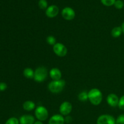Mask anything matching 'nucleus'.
I'll return each instance as SVG.
<instances>
[{
	"instance_id": "obj_14",
	"label": "nucleus",
	"mask_w": 124,
	"mask_h": 124,
	"mask_svg": "<svg viewBox=\"0 0 124 124\" xmlns=\"http://www.w3.org/2000/svg\"><path fill=\"white\" fill-rule=\"evenodd\" d=\"M35 104L31 101H26L23 103V107L27 111H31L35 108Z\"/></svg>"
},
{
	"instance_id": "obj_23",
	"label": "nucleus",
	"mask_w": 124,
	"mask_h": 124,
	"mask_svg": "<svg viewBox=\"0 0 124 124\" xmlns=\"http://www.w3.org/2000/svg\"><path fill=\"white\" fill-rule=\"evenodd\" d=\"M116 124H124V114L120 115L116 119Z\"/></svg>"
},
{
	"instance_id": "obj_16",
	"label": "nucleus",
	"mask_w": 124,
	"mask_h": 124,
	"mask_svg": "<svg viewBox=\"0 0 124 124\" xmlns=\"http://www.w3.org/2000/svg\"><path fill=\"white\" fill-rule=\"evenodd\" d=\"M122 33V30L121 27H115L113 29L111 30V36L113 38H119Z\"/></svg>"
},
{
	"instance_id": "obj_3",
	"label": "nucleus",
	"mask_w": 124,
	"mask_h": 124,
	"mask_svg": "<svg viewBox=\"0 0 124 124\" xmlns=\"http://www.w3.org/2000/svg\"><path fill=\"white\" fill-rule=\"evenodd\" d=\"M47 76H48L47 69L44 67H39L35 70L33 79L36 82L41 83L44 82L47 79Z\"/></svg>"
},
{
	"instance_id": "obj_20",
	"label": "nucleus",
	"mask_w": 124,
	"mask_h": 124,
	"mask_svg": "<svg viewBox=\"0 0 124 124\" xmlns=\"http://www.w3.org/2000/svg\"><path fill=\"white\" fill-rule=\"evenodd\" d=\"M5 124H19V121L16 117H12L8 119Z\"/></svg>"
},
{
	"instance_id": "obj_8",
	"label": "nucleus",
	"mask_w": 124,
	"mask_h": 124,
	"mask_svg": "<svg viewBox=\"0 0 124 124\" xmlns=\"http://www.w3.org/2000/svg\"><path fill=\"white\" fill-rule=\"evenodd\" d=\"M61 15L64 19L67 21H71L75 18V12L71 7H66L62 9Z\"/></svg>"
},
{
	"instance_id": "obj_22",
	"label": "nucleus",
	"mask_w": 124,
	"mask_h": 124,
	"mask_svg": "<svg viewBox=\"0 0 124 124\" xmlns=\"http://www.w3.org/2000/svg\"><path fill=\"white\" fill-rule=\"evenodd\" d=\"M101 1L104 6L109 7L115 4L116 0H101Z\"/></svg>"
},
{
	"instance_id": "obj_13",
	"label": "nucleus",
	"mask_w": 124,
	"mask_h": 124,
	"mask_svg": "<svg viewBox=\"0 0 124 124\" xmlns=\"http://www.w3.org/2000/svg\"><path fill=\"white\" fill-rule=\"evenodd\" d=\"M20 124H34L35 122V117L30 115H23L19 119Z\"/></svg>"
},
{
	"instance_id": "obj_19",
	"label": "nucleus",
	"mask_w": 124,
	"mask_h": 124,
	"mask_svg": "<svg viewBox=\"0 0 124 124\" xmlns=\"http://www.w3.org/2000/svg\"><path fill=\"white\" fill-rule=\"evenodd\" d=\"M38 6L41 9H47L48 3L46 0H39L38 2Z\"/></svg>"
},
{
	"instance_id": "obj_25",
	"label": "nucleus",
	"mask_w": 124,
	"mask_h": 124,
	"mask_svg": "<svg viewBox=\"0 0 124 124\" xmlns=\"http://www.w3.org/2000/svg\"><path fill=\"white\" fill-rule=\"evenodd\" d=\"M7 88V85L4 82H0V92L6 90Z\"/></svg>"
},
{
	"instance_id": "obj_11",
	"label": "nucleus",
	"mask_w": 124,
	"mask_h": 124,
	"mask_svg": "<svg viewBox=\"0 0 124 124\" xmlns=\"http://www.w3.org/2000/svg\"><path fill=\"white\" fill-rule=\"evenodd\" d=\"M65 118L61 115H54L52 116L48 121V124H64Z\"/></svg>"
},
{
	"instance_id": "obj_17",
	"label": "nucleus",
	"mask_w": 124,
	"mask_h": 124,
	"mask_svg": "<svg viewBox=\"0 0 124 124\" xmlns=\"http://www.w3.org/2000/svg\"><path fill=\"white\" fill-rule=\"evenodd\" d=\"M78 99L81 102H85L88 99V92L85 91H82L79 94Z\"/></svg>"
},
{
	"instance_id": "obj_27",
	"label": "nucleus",
	"mask_w": 124,
	"mask_h": 124,
	"mask_svg": "<svg viewBox=\"0 0 124 124\" xmlns=\"http://www.w3.org/2000/svg\"><path fill=\"white\" fill-rule=\"evenodd\" d=\"M121 28H122V33L124 34V22L121 25Z\"/></svg>"
},
{
	"instance_id": "obj_4",
	"label": "nucleus",
	"mask_w": 124,
	"mask_h": 124,
	"mask_svg": "<svg viewBox=\"0 0 124 124\" xmlns=\"http://www.w3.org/2000/svg\"><path fill=\"white\" fill-rule=\"evenodd\" d=\"M35 115L38 121L42 122L46 121L48 119V111L45 107L38 106L35 109Z\"/></svg>"
},
{
	"instance_id": "obj_24",
	"label": "nucleus",
	"mask_w": 124,
	"mask_h": 124,
	"mask_svg": "<svg viewBox=\"0 0 124 124\" xmlns=\"http://www.w3.org/2000/svg\"><path fill=\"white\" fill-rule=\"evenodd\" d=\"M118 107L121 110H124V95L121 97L119 101Z\"/></svg>"
},
{
	"instance_id": "obj_10",
	"label": "nucleus",
	"mask_w": 124,
	"mask_h": 124,
	"mask_svg": "<svg viewBox=\"0 0 124 124\" xmlns=\"http://www.w3.org/2000/svg\"><path fill=\"white\" fill-rule=\"evenodd\" d=\"M59 13V8L56 5H52L47 7L46 11V15L47 17L50 18H54Z\"/></svg>"
},
{
	"instance_id": "obj_26",
	"label": "nucleus",
	"mask_w": 124,
	"mask_h": 124,
	"mask_svg": "<svg viewBox=\"0 0 124 124\" xmlns=\"http://www.w3.org/2000/svg\"><path fill=\"white\" fill-rule=\"evenodd\" d=\"M71 121V117H70V116H67V117L66 118H65V122L70 123Z\"/></svg>"
},
{
	"instance_id": "obj_9",
	"label": "nucleus",
	"mask_w": 124,
	"mask_h": 124,
	"mask_svg": "<svg viewBox=\"0 0 124 124\" xmlns=\"http://www.w3.org/2000/svg\"><path fill=\"white\" fill-rule=\"evenodd\" d=\"M119 101V98L116 94L110 93L107 96V104L111 107H116L118 106Z\"/></svg>"
},
{
	"instance_id": "obj_5",
	"label": "nucleus",
	"mask_w": 124,
	"mask_h": 124,
	"mask_svg": "<svg viewBox=\"0 0 124 124\" xmlns=\"http://www.w3.org/2000/svg\"><path fill=\"white\" fill-rule=\"evenodd\" d=\"M53 50L56 55L59 57L65 56L68 52L67 47L63 44L60 42H57L54 46H53Z\"/></svg>"
},
{
	"instance_id": "obj_28",
	"label": "nucleus",
	"mask_w": 124,
	"mask_h": 124,
	"mask_svg": "<svg viewBox=\"0 0 124 124\" xmlns=\"http://www.w3.org/2000/svg\"><path fill=\"white\" fill-rule=\"evenodd\" d=\"M34 124H43V123H42V122H41V121H37L34 123Z\"/></svg>"
},
{
	"instance_id": "obj_15",
	"label": "nucleus",
	"mask_w": 124,
	"mask_h": 124,
	"mask_svg": "<svg viewBox=\"0 0 124 124\" xmlns=\"http://www.w3.org/2000/svg\"><path fill=\"white\" fill-rule=\"evenodd\" d=\"M34 74L35 71L31 68L27 67L23 71V75L27 79H33Z\"/></svg>"
},
{
	"instance_id": "obj_6",
	"label": "nucleus",
	"mask_w": 124,
	"mask_h": 124,
	"mask_svg": "<svg viewBox=\"0 0 124 124\" xmlns=\"http://www.w3.org/2000/svg\"><path fill=\"white\" fill-rule=\"evenodd\" d=\"M97 124H116V119L110 115H102L97 119Z\"/></svg>"
},
{
	"instance_id": "obj_7",
	"label": "nucleus",
	"mask_w": 124,
	"mask_h": 124,
	"mask_svg": "<svg viewBox=\"0 0 124 124\" xmlns=\"http://www.w3.org/2000/svg\"><path fill=\"white\" fill-rule=\"evenodd\" d=\"M72 108L71 103L68 101L63 102L59 107V112L62 116H68L71 112Z\"/></svg>"
},
{
	"instance_id": "obj_18",
	"label": "nucleus",
	"mask_w": 124,
	"mask_h": 124,
	"mask_svg": "<svg viewBox=\"0 0 124 124\" xmlns=\"http://www.w3.org/2000/svg\"><path fill=\"white\" fill-rule=\"evenodd\" d=\"M46 42L48 44L50 45V46H54L56 42V39L55 37L53 36H47L46 38Z\"/></svg>"
},
{
	"instance_id": "obj_21",
	"label": "nucleus",
	"mask_w": 124,
	"mask_h": 124,
	"mask_svg": "<svg viewBox=\"0 0 124 124\" xmlns=\"http://www.w3.org/2000/svg\"><path fill=\"white\" fill-rule=\"evenodd\" d=\"M114 6L117 9H122L124 6V2L122 0H116Z\"/></svg>"
},
{
	"instance_id": "obj_1",
	"label": "nucleus",
	"mask_w": 124,
	"mask_h": 124,
	"mask_svg": "<svg viewBox=\"0 0 124 124\" xmlns=\"http://www.w3.org/2000/svg\"><path fill=\"white\" fill-rule=\"evenodd\" d=\"M88 100L93 105H98L102 101V93L98 88H92L88 92Z\"/></svg>"
},
{
	"instance_id": "obj_2",
	"label": "nucleus",
	"mask_w": 124,
	"mask_h": 124,
	"mask_svg": "<svg viewBox=\"0 0 124 124\" xmlns=\"http://www.w3.org/2000/svg\"><path fill=\"white\" fill-rule=\"evenodd\" d=\"M66 82L64 80L60 79L57 81H51L48 85V88L50 92L52 93L57 94L59 93L65 88Z\"/></svg>"
},
{
	"instance_id": "obj_12",
	"label": "nucleus",
	"mask_w": 124,
	"mask_h": 124,
	"mask_svg": "<svg viewBox=\"0 0 124 124\" xmlns=\"http://www.w3.org/2000/svg\"><path fill=\"white\" fill-rule=\"evenodd\" d=\"M49 75L50 78L53 81L61 79L62 73L61 70L58 68H53L49 71Z\"/></svg>"
}]
</instances>
